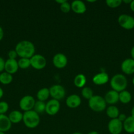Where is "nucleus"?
Here are the masks:
<instances>
[{
    "label": "nucleus",
    "instance_id": "obj_1",
    "mask_svg": "<svg viewBox=\"0 0 134 134\" xmlns=\"http://www.w3.org/2000/svg\"><path fill=\"white\" fill-rule=\"evenodd\" d=\"M17 52L18 56L20 58L30 59L35 54V46L31 41L28 40L21 41L18 42L14 49Z\"/></svg>",
    "mask_w": 134,
    "mask_h": 134
},
{
    "label": "nucleus",
    "instance_id": "obj_2",
    "mask_svg": "<svg viewBox=\"0 0 134 134\" xmlns=\"http://www.w3.org/2000/svg\"><path fill=\"white\" fill-rule=\"evenodd\" d=\"M22 121L27 128L33 129L38 127L40 123V116L35 111L31 110L24 113Z\"/></svg>",
    "mask_w": 134,
    "mask_h": 134
},
{
    "label": "nucleus",
    "instance_id": "obj_3",
    "mask_svg": "<svg viewBox=\"0 0 134 134\" xmlns=\"http://www.w3.org/2000/svg\"><path fill=\"white\" fill-rule=\"evenodd\" d=\"M110 84L113 90L120 93L127 88V80L123 75L116 74L110 79Z\"/></svg>",
    "mask_w": 134,
    "mask_h": 134
},
{
    "label": "nucleus",
    "instance_id": "obj_4",
    "mask_svg": "<svg viewBox=\"0 0 134 134\" xmlns=\"http://www.w3.org/2000/svg\"><path fill=\"white\" fill-rule=\"evenodd\" d=\"M88 105L91 109L95 112H102L106 107V103L103 97L101 96H93L88 100Z\"/></svg>",
    "mask_w": 134,
    "mask_h": 134
},
{
    "label": "nucleus",
    "instance_id": "obj_5",
    "mask_svg": "<svg viewBox=\"0 0 134 134\" xmlns=\"http://www.w3.org/2000/svg\"><path fill=\"white\" fill-rule=\"evenodd\" d=\"M35 103V100L34 97L30 95H26L20 99L19 102V107L21 110L26 112L33 110Z\"/></svg>",
    "mask_w": 134,
    "mask_h": 134
},
{
    "label": "nucleus",
    "instance_id": "obj_6",
    "mask_svg": "<svg viewBox=\"0 0 134 134\" xmlns=\"http://www.w3.org/2000/svg\"><path fill=\"white\" fill-rule=\"evenodd\" d=\"M50 96L52 99L60 101L65 97L66 90L63 86L60 85H55L49 88Z\"/></svg>",
    "mask_w": 134,
    "mask_h": 134
},
{
    "label": "nucleus",
    "instance_id": "obj_7",
    "mask_svg": "<svg viewBox=\"0 0 134 134\" xmlns=\"http://www.w3.org/2000/svg\"><path fill=\"white\" fill-rule=\"evenodd\" d=\"M118 22L120 26L125 30H131L134 28V18L129 14H122L119 16Z\"/></svg>",
    "mask_w": 134,
    "mask_h": 134
},
{
    "label": "nucleus",
    "instance_id": "obj_8",
    "mask_svg": "<svg viewBox=\"0 0 134 134\" xmlns=\"http://www.w3.org/2000/svg\"><path fill=\"white\" fill-rule=\"evenodd\" d=\"M30 64L34 69L41 70L45 68L47 60L41 54H34L30 58Z\"/></svg>",
    "mask_w": 134,
    "mask_h": 134
},
{
    "label": "nucleus",
    "instance_id": "obj_9",
    "mask_svg": "<svg viewBox=\"0 0 134 134\" xmlns=\"http://www.w3.org/2000/svg\"><path fill=\"white\" fill-rule=\"evenodd\" d=\"M60 108L59 101L56 99H50L46 103L45 112L50 116H54L58 113Z\"/></svg>",
    "mask_w": 134,
    "mask_h": 134
},
{
    "label": "nucleus",
    "instance_id": "obj_10",
    "mask_svg": "<svg viewBox=\"0 0 134 134\" xmlns=\"http://www.w3.org/2000/svg\"><path fill=\"white\" fill-rule=\"evenodd\" d=\"M123 130V122L118 119H111L108 124V130L110 134H120Z\"/></svg>",
    "mask_w": 134,
    "mask_h": 134
},
{
    "label": "nucleus",
    "instance_id": "obj_11",
    "mask_svg": "<svg viewBox=\"0 0 134 134\" xmlns=\"http://www.w3.org/2000/svg\"><path fill=\"white\" fill-rule=\"evenodd\" d=\"M53 64L57 69H63L67 65L68 58L64 54L57 53L53 58Z\"/></svg>",
    "mask_w": 134,
    "mask_h": 134
},
{
    "label": "nucleus",
    "instance_id": "obj_12",
    "mask_svg": "<svg viewBox=\"0 0 134 134\" xmlns=\"http://www.w3.org/2000/svg\"><path fill=\"white\" fill-rule=\"evenodd\" d=\"M121 69L122 72L126 75L134 73V60L132 58H127L123 60L121 64Z\"/></svg>",
    "mask_w": 134,
    "mask_h": 134
},
{
    "label": "nucleus",
    "instance_id": "obj_13",
    "mask_svg": "<svg viewBox=\"0 0 134 134\" xmlns=\"http://www.w3.org/2000/svg\"><path fill=\"white\" fill-rule=\"evenodd\" d=\"M18 69H19V67H18V61H17V60L8 59L5 61V72L11 75H13L18 71Z\"/></svg>",
    "mask_w": 134,
    "mask_h": 134
},
{
    "label": "nucleus",
    "instance_id": "obj_14",
    "mask_svg": "<svg viewBox=\"0 0 134 134\" xmlns=\"http://www.w3.org/2000/svg\"><path fill=\"white\" fill-rule=\"evenodd\" d=\"M104 99L106 104L108 103L110 105H114L119 102V93L113 90H109L106 93Z\"/></svg>",
    "mask_w": 134,
    "mask_h": 134
},
{
    "label": "nucleus",
    "instance_id": "obj_15",
    "mask_svg": "<svg viewBox=\"0 0 134 134\" xmlns=\"http://www.w3.org/2000/svg\"><path fill=\"white\" fill-rule=\"evenodd\" d=\"M81 98L77 94L70 95L66 99V104L67 107L71 109L77 108L81 105Z\"/></svg>",
    "mask_w": 134,
    "mask_h": 134
},
{
    "label": "nucleus",
    "instance_id": "obj_16",
    "mask_svg": "<svg viewBox=\"0 0 134 134\" xmlns=\"http://www.w3.org/2000/svg\"><path fill=\"white\" fill-rule=\"evenodd\" d=\"M71 10L76 14H84L87 10L85 3L80 0H75L71 3Z\"/></svg>",
    "mask_w": 134,
    "mask_h": 134
},
{
    "label": "nucleus",
    "instance_id": "obj_17",
    "mask_svg": "<svg viewBox=\"0 0 134 134\" xmlns=\"http://www.w3.org/2000/svg\"><path fill=\"white\" fill-rule=\"evenodd\" d=\"M92 81H93V83L96 85H99V86L104 85L109 82V75L106 72H101V73L96 74L93 77Z\"/></svg>",
    "mask_w": 134,
    "mask_h": 134
},
{
    "label": "nucleus",
    "instance_id": "obj_18",
    "mask_svg": "<svg viewBox=\"0 0 134 134\" xmlns=\"http://www.w3.org/2000/svg\"><path fill=\"white\" fill-rule=\"evenodd\" d=\"M12 123L11 122L8 116L0 115V132H6L11 128Z\"/></svg>",
    "mask_w": 134,
    "mask_h": 134
},
{
    "label": "nucleus",
    "instance_id": "obj_19",
    "mask_svg": "<svg viewBox=\"0 0 134 134\" xmlns=\"http://www.w3.org/2000/svg\"><path fill=\"white\" fill-rule=\"evenodd\" d=\"M9 120H10L12 124H18V123L22 121V119H23V114L18 110H14L12 111L11 112L9 113Z\"/></svg>",
    "mask_w": 134,
    "mask_h": 134
},
{
    "label": "nucleus",
    "instance_id": "obj_20",
    "mask_svg": "<svg viewBox=\"0 0 134 134\" xmlns=\"http://www.w3.org/2000/svg\"><path fill=\"white\" fill-rule=\"evenodd\" d=\"M123 129L128 133H134V118L128 116L123 122Z\"/></svg>",
    "mask_w": 134,
    "mask_h": 134
},
{
    "label": "nucleus",
    "instance_id": "obj_21",
    "mask_svg": "<svg viewBox=\"0 0 134 134\" xmlns=\"http://www.w3.org/2000/svg\"><path fill=\"white\" fill-rule=\"evenodd\" d=\"M49 96V89L47 88H42L39 89L36 94V97L38 100L41 101V102H45L47 99H48Z\"/></svg>",
    "mask_w": 134,
    "mask_h": 134
},
{
    "label": "nucleus",
    "instance_id": "obj_22",
    "mask_svg": "<svg viewBox=\"0 0 134 134\" xmlns=\"http://www.w3.org/2000/svg\"><path fill=\"white\" fill-rule=\"evenodd\" d=\"M106 114L111 119H115L118 117L120 111L118 107L115 105H110L106 109Z\"/></svg>",
    "mask_w": 134,
    "mask_h": 134
},
{
    "label": "nucleus",
    "instance_id": "obj_23",
    "mask_svg": "<svg viewBox=\"0 0 134 134\" xmlns=\"http://www.w3.org/2000/svg\"><path fill=\"white\" fill-rule=\"evenodd\" d=\"M86 77L84 75L80 73L78 74L74 79V84L75 86L80 88H83L86 84Z\"/></svg>",
    "mask_w": 134,
    "mask_h": 134
},
{
    "label": "nucleus",
    "instance_id": "obj_24",
    "mask_svg": "<svg viewBox=\"0 0 134 134\" xmlns=\"http://www.w3.org/2000/svg\"><path fill=\"white\" fill-rule=\"evenodd\" d=\"M131 98L132 97L131 93L127 90H125L119 93V101L123 104L130 103L131 100Z\"/></svg>",
    "mask_w": 134,
    "mask_h": 134
},
{
    "label": "nucleus",
    "instance_id": "obj_25",
    "mask_svg": "<svg viewBox=\"0 0 134 134\" xmlns=\"http://www.w3.org/2000/svg\"><path fill=\"white\" fill-rule=\"evenodd\" d=\"M13 75L7 72H2L0 73V82L4 85H9L13 81Z\"/></svg>",
    "mask_w": 134,
    "mask_h": 134
},
{
    "label": "nucleus",
    "instance_id": "obj_26",
    "mask_svg": "<svg viewBox=\"0 0 134 134\" xmlns=\"http://www.w3.org/2000/svg\"><path fill=\"white\" fill-rule=\"evenodd\" d=\"M45 102H41V101L38 100L37 102H35L33 110L34 111H35L38 114L42 113L43 112H45Z\"/></svg>",
    "mask_w": 134,
    "mask_h": 134
},
{
    "label": "nucleus",
    "instance_id": "obj_27",
    "mask_svg": "<svg viewBox=\"0 0 134 134\" xmlns=\"http://www.w3.org/2000/svg\"><path fill=\"white\" fill-rule=\"evenodd\" d=\"M81 94L83 98L86 99H90L93 96V91L90 87H84L81 89Z\"/></svg>",
    "mask_w": 134,
    "mask_h": 134
},
{
    "label": "nucleus",
    "instance_id": "obj_28",
    "mask_svg": "<svg viewBox=\"0 0 134 134\" xmlns=\"http://www.w3.org/2000/svg\"><path fill=\"white\" fill-rule=\"evenodd\" d=\"M18 65L19 68L22 69H28L30 66H31L30 64V59L29 58H20L18 61Z\"/></svg>",
    "mask_w": 134,
    "mask_h": 134
},
{
    "label": "nucleus",
    "instance_id": "obj_29",
    "mask_svg": "<svg viewBox=\"0 0 134 134\" xmlns=\"http://www.w3.org/2000/svg\"><path fill=\"white\" fill-rule=\"evenodd\" d=\"M122 3V0H106V4L109 7L116 8L118 7Z\"/></svg>",
    "mask_w": 134,
    "mask_h": 134
},
{
    "label": "nucleus",
    "instance_id": "obj_30",
    "mask_svg": "<svg viewBox=\"0 0 134 134\" xmlns=\"http://www.w3.org/2000/svg\"><path fill=\"white\" fill-rule=\"evenodd\" d=\"M60 9L64 13H69L71 10V4H70L68 1H66L63 4L60 5Z\"/></svg>",
    "mask_w": 134,
    "mask_h": 134
},
{
    "label": "nucleus",
    "instance_id": "obj_31",
    "mask_svg": "<svg viewBox=\"0 0 134 134\" xmlns=\"http://www.w3.org/2000/svg\"><path fill=\"white\" fill-rule=\"evenodd\" d=\"M9 104L6 102H0V115H5L9 110Z\"/></svg>",
    "mask_w": 134,
    "mask_h": 134
},
{
    "label": "nucleus",
    "instance_id": "obj_32",
    "mask_svg": "<svg viewBox=\"0 0 134 134\" xmlns=\"http://www.w3.org/2000/svg\"><path fill=\"white\" fill-rule=\"evenodd\" d=\"M7 56L9 59H11V60H16L17 57L18 56L17 52L15 50H11L8 52Z\"/></svg>",
    "mask_w": 134,
    "mask_h": 134
},
{
    "label": "nucleus",
    "instance_id": "obj_33",
    "mask_svg": "<svg viewBox=\"0 0 134 134\" xmlns=\"http://www.w3.org/2000/svg\"><path fill=\"white\" fill-rule=\"evenodd\" d=\"M5 61L2 57L0 56V73L3 72V71L5 70Z\"/></svg>",
    "mask_w": 134,
    "mask_h": 134
},
{
    "label": "nucleus",
    "instance_id": "obj_34",
    "mask_svg": "<svg viewBox=\"0 0 134 134\" xmlns=\"http://www.w3.org/2000/svg\"><path fill=\"white\" fill-rule=\"evenodd\" d=\"M117 119H118L120 121L122 122H123L126 120V119H127V116H126V115H125V114L120 113L119 116H118V117L117 118Z\"/></svg>",
    "mask_w": 134,
    "mask_h": 134
},
{
    "label": "nucleus",
    "instance_id": "obj_35",
    "mask_svg": "<svg viewBox=\"0 0 134 134\" xmlns=\"http://www.w3.org/2000/svg\"><path fill=\"white\" fill-rule=\"evenodd\" d=\"M4 36V31L3 28L1 27V26H0V41L3 39Z\"/></svg>",
    "mask_w": 134,
    "mask_h": 134
},
{
    "label": "nucleus",
    "instance_id": "obj_36",
    "mask_svg": "<svg viewBox=\"0 0 134 134\" xmlns=\"http://www.w3.org/2000/svg\"><path fill=\"white\" fill-rule=\"evenodd\" d=\"M130 9H131V10H132L133 12H134V0H133V1H131V3L130 4Z\"/></svg>",
    "mask_w": 134,
    "mask_h": 134
},
{
    "label": "nucleus",
    "instance_id": "obj_37",
    "mask_svg": "<svg viewBox=\"0 0 134 134\" xmlns=\"http://www.w3.org/2000/svg\"><path fill=\"white\" fill-rule=\"evenodd\" d=\"M130 53H131V58H132L133 60H134V46L132 47V48H131V52H130Z\"/></svg>",
    "mask_w": 134,
    "mask_h": 134
},
{
    "label": "nucleus",
    "instance_id": "obj_38",
    "mask_svg": "<svg viewBox=\"0 0 134 134\" xmlns=\"http://www.w3.org/2000/svg\"><path fill=\"white\" fill-rule=\"evenodd\" d=\"M3 94H4L3 90V89L0 87V99H1V98H3Z\"/></svg>",
    "mask_w": 134,
    "mask_h": 134
},
{
    "label": "nucleus",
    "instance_id": "obj_39",
    "mask_svg": "<svg viewBox=\"0 0 134 134\" xmlns=\"http://www.w3.org/2000/svg\"><path fill=\"white\" fill-rule=\"evenodd\" d=\"M56 3H57L60 4V5H61V4H63V3H64L66 1V0H56Z\"/></svg>",
    "mask_w": 134,
    "mask_h": 134
},
{
    "label": "nucleus",
    "instance_id": "obj_40",
    "mask_svg": "<svg viewBox=\"0 0 134 134\" xmlns=\"http://www.w3.org/2000/svg\"><path fill=\"white\" fill-rule=\"evenodd\" d=\"M131 116L132 117L134 118V107H133V108L131 109Z\"/></svg>",
    "mask_w": 134,
    "mask_h": 134
},
{
    "label": "nucleus",
    "instance_id": "obj_41",
    "mask_svg": "<svg viewBox=\"0 0 134 134\" xmlns=\"http://www.w3.org/2000/svg\"><path fill=\"white\" fill-rule=\"evenodd\" d=\"M87 134H99V133L97 132V131H91V132H89Z\"/></svg>",
    "mask_w": 134,
    "mask_h": 134
},
{
    "label": "nucleus",
    "instance_id": "obj_42",
    "mask_svg": "<svg viewBox=\"0 0 134 134\" xmlns=\"http://www.w3.org/2000/svg\"><path fill=\"white\" fill-rule=\"evenodd\" d=\"M122 2L125 3H131V0H123V1H122Z\"/></svg>",
    "mask_w": 134,
    "mask_h": 134
},
{
    "label": "nucleus",
    "instance_id": "obj_43",
    "mask_svg": "<svg viewBox=\"0 0 134 134\" xmlns=\"http://www.w3.org/2000/svg\"><path fill=\"white\" fill-rule=\"evenodd\" d=\"M72 134H83V133H80V132H74V133H73Z\"/></svg>",
    "mask_w": 134,
    "mask_h": 134
},
{
    "label": "nucleus",
    "instance_id": "obj_44",
    "mask_svg": "<svg viewBox=\"0 0 134 134\" xmlns=\"http://www.w3.org/2000/svg\"><path fill=\"white\" fill-rule=\"evenodd\" d=\"M88 2H91V3H93V2H95L96 1H89V0H88Z\"/></svg>",
    "mask_w": 134,
    "mask_h": 134
},
{
    "label": "nucleus",
    "instance_id": "obj_45",
    "mask_svg": "<svg viewBox=\"0 0 134 134\" xmlns=\"http://www.w3.org/2000/svg\"><path fill=\"white\" fill-rule=\"evenodd\" d=\"M0 134H5V132H0Z\"/></svg>",
    "mask_w": 134,
    "mask_h": 134
},
{
    "label": "nucleus",
    "instance_id": "obj_46",
    "mask_svg": "<svg viewBox=\"0 0 134 134\" xmlns=\"http://www.w3.org/2000/svg\"><path fill=\"white\" fill-rule=\"evenodd\" d=\"M132 82H133V85H134V77H133V80H132Z\"/></svg>",
    "mask_w": 134,
    "mask_h": 134
},
{
    "label": "nucleus",
    "instance_id": "obj_47",
    "mask_svg": "<svg viewBox=\"0 0 134 134\" xmlns=\"http://www.w3.org/2000/svg\"><path fill=\"white\" fill-rule=\"evenodd\" d=\"M133 99H134V96H133Z\"/></svg>",
    "mask_w": 134,
    "mask_h": 134
}]
</instances>
